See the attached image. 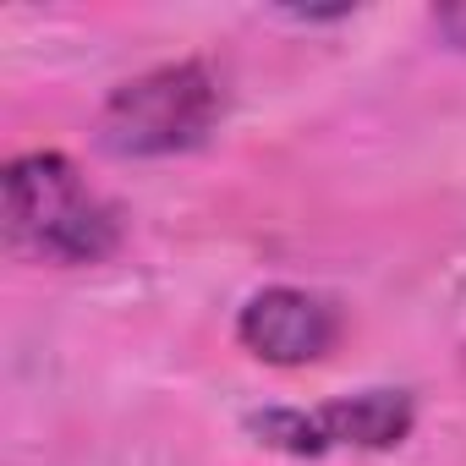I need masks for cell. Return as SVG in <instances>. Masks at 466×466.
I'll return each instance as SVG.
<instances>
[{
	"instance_id": "obj_2",
	"label": "cell",
	"mask_w": 466,
	"mask_h": 466,
	"mask_svg": "<svg viewBox=\"0 0 466 466\" xmlns=\"http://www.w3.org/2000/svg\"><path fill=\"white\" fill-rule=\"evenodd\" d=\"M219 116V83L203 61L154 66L132 83H121L99 116V143L127 159H159L181 154L208 137Z\"/></svg>"
},
{
	"instance_id": "obj_3",
	"label": "cell",
	"mask_w": 466,
	"mask_h": 466,
	"mask_svg": "<svg viewBox=\"0 0 466 466\" xmlns=\"http://www.w3.org/2000/svg\"><path fill=\"white\" fill-rule=\"evenodd\" d=\"M253 428L291 450V455H324L329 444H357V450H390L411 433V400L400 390H368L329 400L324 411H264Z\"/></svg>"
},
{
	"instance_id": "obj_1",
	"label": "cell",
	"mask_w": 466,
	"mask_h": 466,
	"mask_svg": "<svg viewBox=\"0 0 466 466\" xmlns=\"http://www.w3.org/2000/svg\"><path fill=\"white\" fill-rule=\"evenodd\" d=\"M6 237L45 264H99L116 253L121 225L88 192L72 159L23 154L6 165Z\"/></svg>"
},
{
	"instance_id": "obj_4",
	"label": "cell",
	"mask_w": 466,
	"mask_h": 466,
	"mask_svg": "<svg viewBox=\"0 0 466 466\" xmlns=\"http://www.w3.org/2000/svg\"><path fill=\"white\" fill-rule=\"evenodd\" d=\"M237 335L253 357L275 362V368H297V362H319L335 335H340V319L324 297L313 291H297V286H269L258 291L242 319H237Z\"/></svg>"
},
{
	"instance_id": "obj_5",
	"label": "cell",
	"mask_w": 466,
	"mask_h": 466,
	"mask_svg": "<svg viewBox=\"0 0 466 466\" xmlns=\"http://www.w3.org/2000/svg\"><path fill=\"white\" fill-rule=\"evenodd\" d=\"M433 28H439L455 50H466V0H461V6H439V12H433Z\"/></svg>"
}]
</instances>
